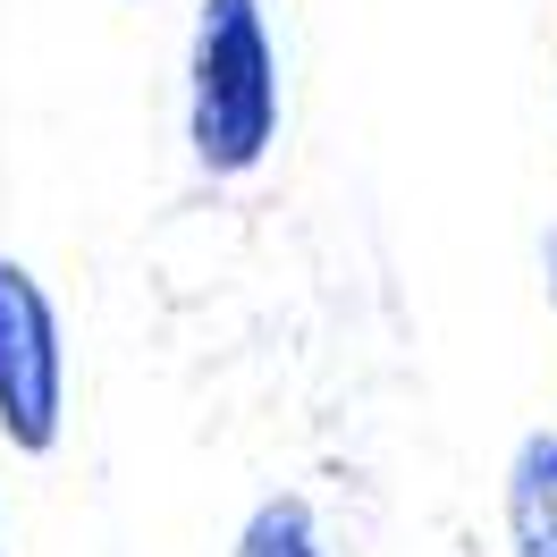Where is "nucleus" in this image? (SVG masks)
<instances>
[{"label":"nucleus","instance_id":"nucleus-1","mask_svg":"<svg viewBox=\"0 0 557 557\" xmlns=\"http://www.w3.org/2000/svg\"><path fill=\"white\" fill-rule=\"evenodd\" d=\"M278 136V60L262 0H203L186 60V144L211 177H245Z\"/></svg>","mask_w":557,"mask_h":557},{"label":"nucleus","instance_id":"nucleus-2","mask_svg":"<svg viewBox=\"0 0 557 557\" xmlns=\"http://www.w3.org/2000/svg\"><path fill=\"white\" fill-rule=\"evenodd\" d=\"M69 414V355H60V313L26 262H0V440L17 456L60 448Z\"/></svg>","mask_w":557,"mask_h":557},{"label":"nucleus","instance_id":"nucleus-3","mask_svg":"<svg viewBox=\"0 0 557 557\" xmlns=\"http://www.w3.org/2000/svg\"><path fill=\"white\" fill-rule=\"evenodd\" d=\"M507 541L516 557H557V431H532L507 465Z\"/></svg>","mask_w":557,"mask_h":557},{"label":"nucleus","instance_id":"nucleus-4","mask_svg":"<svg viewBox=\"0 0 557 557\" xmlns=\"http://www.w3.org/2000/svg\"><path fill=\"white\" fill-rule=\"evenodd\" d=\"M237 557H321L313 507H305V498H262L237 532Z\"/></svg>","mask_w":557,"mask_h":557},{"label":"nucleus","instance_id":"nucleus-5","mask_svg":"<svg viewBox=\"0 0 557 557\" xmlns=\"http://www.w3.org/2000/svg\"><path fill=\"white\" fill-rule=\"evenodd\" d=\"M541 253H549V296H557V228H549V245H541Z\"/></svg>","mask_w":557,"mask_h":557}]
</instances>
